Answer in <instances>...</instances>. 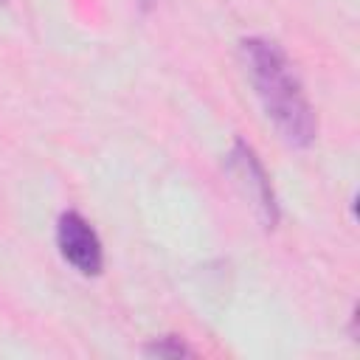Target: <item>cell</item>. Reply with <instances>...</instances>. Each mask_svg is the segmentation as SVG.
I'll return each mask as SVG.
<instances>
[{"mask_svg":"<svg viewBox=\"0 0 360 360\" xmlns=\"http://www.w3.org/2000/svg\"><path fill=\"white\" fill-rule=\"evenodd\" d=\"M239 56L250 87L281 141L292 149H309L318 138V118L287 51L270 37H245L239 42Z\"/></svg>","mask_w":360,"mask_h":360,"instance_id":"6da1fadb","label":"cell"},{"mask_svg":"<svg viewBox=\"0 0 360 360\" xmlns=\"http://www.w3.org/2000/svg\"><path fill=\"white\" fill-rule=\"evenodd\" d=\"M225 172L231 177V183L239 188V194L250 202L256 219L262 222V228L273 231L278 225V217H281V208H278V197H276V188H273V180L262 163V158L256 155V149L242 141V138H233L228 155H225Z\"/></svg>","mask_w":360,"mask_h":360,"instance_id":"7a4b0ae2","label":"cell"},{"mask_svg":"<svg viewBox=\"0 0 360 360\" xmlns=\"http://www.w3.org/2000/svg\"><path fill=\"white\" fill-rule=\"evenodd\" d=\"M56 248L62 259L82 276H98L104 270V248L90 225L79 211H62L56 219Z\"/></svg>","mask_w":360,"mask_h":360,"instance_id":"3957f363","label":"cell"},{"mask_svg":"<svg viewBox=\"0 0 360 360\" xmlns=\"http://www.w3.org/2000/svg\"><path fill=\"white\" fill-rule=\"evenodd\" d=\"M143 354L158 360H180V357H194V349L180 335H160L143 343Z\"/></svg>","mask_w":360,"mask_h":360,"instance_id":"277c9868","label":"cell"},{"mask_svg":"<svg viewBox=\"0 0 360 360\" xmlns=\"http://www.w3.org/2000/svg\"><path fill=\"white\" fill-rule=\"evenodd\" d=\"M138 3H141V8H143V11H149V8L155 6V0H138Z\"/></svg>","mask_w":360,"mask_h":360,"instance_id":"5b68a950","label":"cell"},{"mask_svg":"<svg viewBox=\"0 0 360 360\" xmlns=\"http://www.w3.org/2000/svg\"><path fill=\"white\" fill-rule=\"evenodd\" d=\"M0 3H3V0H0Z\"/></svg>","mask_w":360,"mask_h":360,"instance_id":"8992f818","label":"cell"}]
</instances>
